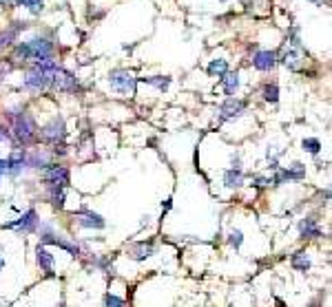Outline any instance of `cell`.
<instances>
[{
    "instance_id": "cell-1",
    "label": "cell",
    "mask_w": 332,
    "mask_h": 307,
    "mask_svg": "<svg viewBox=\"0 0 332 307\" xmlns=\"http://www.w3.org/2000/svg\"><path fill=\"white\" fill-rule=\"evenodd\" d=\"M9 117L14 120V128H11V137H16V142L20 144L22 148L29 146V144H33L38 139V124L36 120L31 117V113H27L25 109H9L7 111Z\"/></svg>"
},
{
    "instance_id": "cell-2",
    "label": "cell",
    "mask_w": 332,
    "mask_h": 307,
    "mask_svg": "<svg viewBox=\"0 0 332 307\" xmlns=\"http://www.w3.org/2000/svg\"><path fill=\"white\" fill-rule=\"evenodd\" d=\"M16 55L20 58H31L33 62L36 60H49L53 55V44L47 40V38H31L27 42H18L16 44Z\"/></svg>"
},
{
    "instance_id": "cell-3",
    "label": "cell",
    "mask_w": 332,
    "mask_h": 307,
    "mask_svg": "<svg viewBox=\"0 0 332 307\" xmlns=\"http://www.w3.org/2000/svg\"><path fill=\"white\" fill-rule=\"evenodd\" d=\"M109 84H111L113 91L122 93V95H129V93H135L137 77L126 69H113L109 73Z\"/></svg>"
},
{
    "instance_id": "cell-4",
    "label": "cell",
    "mask_w": 332,
    "mask_h": 307,
    "mask_svg": "<svg viewBox=\"0 0 332 307\" xmlns=\"http://www.w3.org/2000/svg\"><path fill=\"white\" fill-rule=\"evenodd\" d=\"M38 135H40V139L44 144H51V146H58L60 142L64 139L66 135V128H64V117L55 115L49 124H44L40 131H38Z\"/></svg>"
},
{
    "instance_id": "cell-5",
    "label": "cell",
    "mask_w": 332,
    "mask_h": 307,
    "mask_svg": "<svg viewBox=\"0 0 332 307\" xmlns=\"http://www.w3.org/2000/svg\"><path fill=\"white\" fill-rule=\"evenodd\" d=\"M42 179L47 181V186H62L66 188L71 181V175H69V168L62 164H49L47 168L42 170Z\"/></svg>"
},
{
    "instance_id": "cell-6",
    "label": "cell",
    "mask_w": 332,
    "mask_h": 307,
    "mask_svg": "<svg viewBox=\"0 0 332 307\" xmlns=\"http://www.w3.org/2000/svg\"><path fill=\"white\" fill-rule=\"evenodd\" d=\"M73 219L80 228H85V230H104L107 228V221H104L102 215H98V212L93 210H80V212H73Z\"/></svg>"
},
{
    "instance_id": "cell-7",
    "label": "cell",
    "mask_w": 332,
    "mask_h": 307,
    "mask_svg": "<svg viewBox=\"0 0 332 307\" xmlns=\"http://www.w3.org/2000/svg\"><path fill=\"white\" fill-rule=\"evenodd\" d=\"M38 226H40V217H38L36 210H27L25 215L20 217V219L11 221V223H5V228L7 230H18V232H36Z\"/></svg>"
},
{
    "instance_id": "cell-8",
    "label": "cell",
    "mask_w": 332,
    "mask_h": 307,
    "mask_svg": "<svg viewBox=\"0 0 332 307\" xmlns=\"http://www.w3.org/2000/svg\"><path fill=\"white\" fill-rule=\"evenodd\" d=\"M51 77L53 75H49V73H42V71H38V69H31L27 71V75H25V80H22V86L27 88V91H42V88H47L49 84H51Z\"/></svg>"
},
{
    "instance_id": "cell-9",
    "label": "cell",
    "mask_w": 332,
    "mask_h": 307,
    "mask_svg": "<svg viewBox=\"0 0 332 307\" xmlns=\"http://www.w3.org/2000/svg\"><path fill=\"white\" fill-rule=\"evenodd\" d=\"M51 84L58 88V91H77V88H80L77 86V77L73 73H69V71H64L62 66L53 73Z\"/></svg>"
},
{
    "instance_id": "cell-10",
    "label": "cell",
    "mask_w": 332,
    "mask_h": 307,
    "mask_svg": "<svg viewBox=\"0 0 332 307\" xmlns=\"http://www.w3.org/2000/svg\"><path fill=\"white\" fill-rule=\"evenodd\" d=\"M25 168H27V153H25V148L18 146L7 157V175L9 177H20Z\"/></svg>"
},
{
    "instance_id": "cell-11",
    "label": "cell",
    "mask_w": 332,
    "mask_h": 307,
    "mask_svg": "<svg viewBox=\"0 0 332 307\" xmlns=\"http://www.w3.org/2000/svg\"><path fill=\"white\" fill-rule=\"evenodd\" d=\"M299 237L301 239H319L323 237V230H321V223L317 217H303L299 221Z\"/></svg>"
},
{
    "instance_id": "cell-12",
    "label": "cell",
    "mask_w": 332,
    "mask_h": 307,
    "mask_svg": "<svg viewBox=\"0 0 332 307\" xmlns=\"http://www.w3.org/2000/svg\"><path fill=\"white\" fill-rule=\"evenodd\" d=\"M36 263L40 267V272H44L47 276L55 274V256L49 252L44 245H38L36 248Z\"/></svg>"
},
{
    "instance_id": "cell-13",
    "label": "cell",
    "mask_w": 332,
    "mask_h": 307,
    "mask_svg": "<svg viewBox=\"0 0 332 307\" xmlns=\"http://www.w3.org/2000/svg\"><path fill=\"white\" fill-rule=\"evenodd\" d=\"M155 254V243L153 241H137L129 248V259L133 261H146Z\"/></svg>"
},
{
    "instance_id": "cell-14",
    "label": "cell",
    "mask_w": 332,
    "mask_h": 307,
    "mask_svg": "<svg viewBox=\"0 0 332 307\" xmlns=\"http://www.w3.org/2000/svg\"><path fill=\"white\" fill-rule=\"evenodd\" d=\"M243 109H246V104L241 102V99H235V97H228L224 104L219 106V113L224 120H235V117H239L243 113Z\"/></svg>"
},
{
    "instance_id": "cell-15",
    "label": "cell",
    "mask_w": 332,
    "mask_h": 307,
    "mask_svg": "<svg viewBox=\"0 0 332 307\" xmlns=\"http://www.w3.org/2000/svg\"><path fill=\"white\" fill-rule=\"evenodd\" d=\"M275 64H277L275 51H257L253 55V66L259 71H270Z\"/></svg>"
},
{
    "instance_id": "cell-16",
    "label": "cell",
    "mask_w": 332,
    "mask_h": 307,
    "mask_svg": "<svg viewBox=\"0 0 332 307\" xmlns=\"http://www.w3.org/2000/svg\"><path fill=\"white\" fill-rule=\"evenodd\" d=\"M51 155L44 153V150H33L31 155H27V168H38V170H44L49 164H51Z\"/></svg>"
},
{
    "instance_id": "cell-17",
    "label": "cell",
    "mask_w": 332,
    "mask_h": 307,
    "mask_svg": "<svg viewBox=\"0 0 332 307\" xmlns=\"http://www.w3.org/2000/svg\"><path fill=\"white\" fill-rule=\"evenodd\" d=\"M224 186L226 188H239L243 186V172L241 168H230V170H224Z\"/></svg>"
},
{
    "instance_id": "cell-18",
    "label": "cell",
    "mask_w": 332,
    "mask_h": 307,
    "mask_svg": "<svg viewBox=\"0 0 332 307\" xmlns=\"http://www.w3.org/2000/svg\"><path fill=\"white\" fill-rule=\"evenodd\" d=\"M221 88H224V93L228 97H232L237 93V88H239V73H226L224 77H221Z\"/></svg>"
},
{
    "instance_id": "cell-19",
    "label": "cell",
    "mask_w": 332,
    "mask_h": 307,
    "mask_svg": "<svg viewBox=\"0 0 332 307\" xmlns=\"http://www.w3.org/2000/svg\"><path fill=\"white\" fill-rule=\"evenodd\" d=\"M206 71H208L210 77H224L226 73H228V62H226L224 58H215V60H210Z\"/></svg>"
},
{
    "instance_id": "cell-20",
    "label": "cell",
    "mask_w": 332,
    "mask_h": 307,
    "mask_svg": "<svg viewBox=\"0 0 332 307\" xmlns=\"http://www.w3.org/2000/svg\"><path fill=\"white\" fill-rule=\"evenodd\" d=\"M290 265L295 267L297 272H308L310 265H312V261H310V256L306 252H301V250H299V252H295V254L290 256Z\"/></svg>"
},
{
    "instance_id": "cell-21",
    "label": "cell",
    "mask_w": 332,
    "mask_h": 307,
    "mask_svg": "<svg viewBox=\"0 0 332 307\" xmlns=\"http://www.w3.org/2000/svg\"><path fill=\"white\" fill-rule=\"evenodd\" d=\"M20 29H25V22H14V27H9L7 31H0V47H7V44L16 42Z\"/></svg>"
},
{
    "instance_id": "cell-22",
    "label": "cell",
    "mask_w": 332,
    "mask_h": 307,
    "mask_svg": "<svg viewBox=\"0 0 332 307\" xmlns=\"http://www.w3.org/2000/svg\"><path fill=\"white\" fill-rule=\"evenodd\" d=\"M47 190H49V201H51L53 208H58V210H62L64 208V188L62 186H47Z\"/></svg>"
},
{
    "instance_id": "cell-23",
    "label": "cell",
    "mask_w": 332,
    "mask_h": 307,
    "mask_svg": "<svg viewBox=\"0 0 332 307\" xmlns=\"http://www.w3.org/2000/svg\"><path fill=\"white\" fill-rule=\"evenodd\" d=\"M144 84H151L155 88H159V91H166L171 84V77H162V75H153V77H142Z\"/></svg>"
},
{
    "instance_id": "cell-24",
    "label": "cell",
    "mask_w": 332,
    "mask_h": 307,
    "mask_svg": "<svg viewBox=\"0 0 332 307\" xmlns=\"http://www.w3.org/2000/svg\"><path fill=\"white\" fill-rule=\"evenodd\" d=\"M301 148L306 150V153H310V155H319L321 153V142L317 137H306L301 142Z\"/></svg>"
},
{
    "instance_id": "cell-25",
    "label": "cell",
    "mask_w": 332,
    "mask_h": 307,
    "mask_svg": "<svg viewBox=\"0 0 332 307\" xmlns=\"http://www.w3.org/2000/svg\"><path fill=\"white\" fill-rule=\"evenodd\" d=\"M264 99L266 102H270V104H277V99H279V86H277L275 82L264 86Z\"/></svg>"
},
{
    "instance_id": "cell-26",
    "label": "cell",
    "mask_w": 332,
    "mask_h": 307,
    "mask_svg": "<svg viewBox=\"0 0 332 307\" xmlns=\"http://www.w3.org/2000/svg\"><path fill=\"white\" fill-rule=\"evenodd\" d=\"M241 243H243V232L239 230V228L230 230V234H228V245H230V248H232V250H239Z\"/></svg>"
},
{
    "instance_id": "cell-27",
    "label": "cell",
    "mask_w": 332,
    "mask_h": 307,
    "mask_svg": "<svg viewBox=\"0 0 332 307\" xmlns=\"http://www.w3.org/2000/svg\"><path fill=\"white\" fill-rule=\"evenodd\" d=\"M281 62H284V64L288 66V69H297V64H299V53L295 51V49H290V51H286V53H284Z\"/></svg>"
},
{
    "instance_id": "cell-28",
    "label": "cell",
    "mask_w": 332,
    "mask_h": 307,
    "mask_svg": "<svg viewBox=\"0 0 332 307\" xmlns=\"http://www.w3.org/2000/svg\"><path fill=\"white\" fill-rule=\"evenodd\" d=\"M18 3L22 5V7L29 9L31 14H40V11L44 9V3H42V0H18Z\"/></svg>"
},
{
    "instance_id": "cell-29",
    "label": "cell",
    "mask_w": 332,
    "mask_h": 307,
    "mask_svg": "<svg viewBox=\"0 0 332 307\" xmlns=\"http://www.w3.org/2000/svg\"><path fill=\"white\" fill-rule=\"evenodd\" d=\"M104 307H126V300L122 296H115V294H107L104 296Z\"/></svg>"
},
{
    "instance_id": "cell-30",
    "label": "cell",
    "mask_w": 332,
    "mask_h": 307,
    "mask_svg": "<svg viewBox=\"0 0 332 307\" xmlns=\"http://www.w3.org/2000/svg\"><path fill=\"white\" fill-rule=\"evenodd\" d=\"M253 188H268V186H273V181H270V177H262V175H257V177H253V183H251Z\"/></svg>"
},
{
    "instance_id": "cell-31",
    "label": "cell",
    "mask_w": 332,
    "mask_h": 307,
    "mask_svg": "<svg viewBox=\"0 0 332 307\" xmlns=\"http://www.w3.org/2000/svg\"><path fill=\"white\" fill-rule=\"evenodd\" d=\"M91 263H93V267H98V270H107L109 259L107 256H91Z\"/></svg>"
},
{
    "instance_id": "cell-32",
    "label": "cell",
    "mask_w": 332,
    "mask_h": 307,
    "mask_svg": "<svg viewBox=\"0 0 332 307\" xmlns=\"http://www.w3.org/2000/svg\"><path fill=\"white\" fill-rule=\"evenodd\" d=\"M11 139V131L5 124H0V142H9Z\"/></svg>"
},
{
    "instance_id": "cell-33",
    "label": "cell",
    "mask_w": 332,
    "mask_h": 307,
    "mask_svg": "<svg viewBox=\"0 0 332 307\" xmlns=\"http://www.w3.org/2000/svg\"><path fill=\"white\" fill-rule=\"evenodd\" d=\"M230 166H232V168H241V161H239V155H232V157H230Z\"/></svg>"
},
{
    "instance_id": "cell-34",
    "label": "cell",
    "mask_w": 332,
    "mask_h": 307,
    "mask_svg": "<svg viewBox=\"0 0 332 307\" xmlns=\"http://www.w3.org/2000/svg\"><path fill=\"white\" fill-rule=\"evenodd\" d=\"M171 206H173V203H171V199H166V203L162 206V210H164V212H169V210H171Z\"/></svg>"
},
{
    "instance_id": "cell-35",
    "label": "cell",
    "mask_w": 332,
    "mask_h": 307,
    "mask_svg": "<svg viewBox=\"0 0 332 307\" xmlns=\"http://www.w3.org/2000/svg\"><path fill=\"white\" fill-rule=\"evenodd\" d=\"M11 0H0V7H9Z\"/></svg>"
},
{
    "instance_id": "cell-36",
    "label": "cell",
    "mask_w": 332,
    "mask_h": 307,
    "mask_svg": "<svg viewBox=\"0 0 332 307\" xmlns=\"http://www.w3.org/2000/svg\"><path fill=\"white\" fill-rule=\"evenodd\" d=\"M5 267V259H3V254H0V270Z\"/></svg>"
},
{
    "instance_id": "cell-37",
    "label": "cell",
    "mask_w": 332,
    "mask_h": 307,
    "mask_svg": "<svg viewBox=\"0 0 332 307\" xmlns=\"http://www.w3.org/2000/svg\"><path fill=\"white\" fill-rule=\"evenodd\" d=\"M0 181H3V172H0Z\"/></svg>"
},
{
    "instance_id": "cell-38",
    "label": "cell",
    "mask_w": 332,
    "mask_h": 307,
    "mask_svg": "<svg viewBox=\"0 0 332 307\" xmlns=\"http://www.w3.org/2000/svg\"><path fill=\"white\" fill-rule=\"evenodd\" d=\"M312 3H319V0H312Z\"/></svg>"
}]
</instances>
